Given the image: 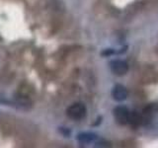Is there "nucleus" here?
Wrapping results in <instances>:
<instances>
[{"label":"nucleus","instance_id":"1","mask_svg":"<svg viewBox=\"0 0 158 148\" xmlns=\"http://www.w3.org/2000/svg\"><path fill=\"white\" fill-rule=\"evenodd\" d=\"M66 115L71 120L79 121L86 116V108L81 103H75L68 107L66 110Z\"/></svg>","mask_w":158,"mask_h":148},{"label":"nucleus","instance_id":"2","mask_svg":"<svg viewBox=\"0 0 158 148\" xmlns=\"http://www.w3.org/2000/svg\"><path fill=\"white\" fill-rule=\"evenodd\" d=\"M130 116H131V113L126 107L118 106L115 108V110H114L115 120L118 125H127V123L130 121Z\"/></svg>","mask_w":158,"mask_h":148},{"label":"nucleus","instance_id":"3","mask_svg":"<svg viewBox=\"0 0 158 148\" xmlns=\"http://www.w3.org/2000/svg\"><path fill=\"white\" fill-rule=\"evenodd\" d=\"M110 67L111 70L114 74H116L118 76H123L127 72L128 70V65L126 61L120 60V59H116L110 62Z\"/></svg>","mask_w":158,"mask_h":148},{"label":"nucleus","instance_id":"4","mask_svg":"<svg viewBox=\"0 0 158 148\" xmlns=\"http://www.w3.org/2000/svg\"><path fill=\"white\" fill-rule=\"evenodd\" d=\"M112 96L118 102H122L126 100L127 97V89L123 87L121 84H117V85L113 88L112 91Z\"/></svg>","mask_w":158,"mask_h":148},{"label":"nucleus","instance_id":"5","mask_svg":"<svg viewBox=\"0 0 158 148\" xmlns=\"http://www.w3.org/2000/svg\"><path fill=\"white\" fill-rule=\"evenodd\" d=\"M77 139L81 143H90V142L95 141L97 139V136L91 132H83V133H80V134H78Z\"/></svg>","mask_w":158,"mask_h":148},{"label":"nucleus","instance_id":"6","mask_svg":"<svg viewBox=\"0 0 158 148\" xmlns=\"http://www.w3.org/2000/svg\"><path fill=\"white\" fill-rule=\"evenodd\" d=\"M60 131H61V132H62L63 134L65 135V136H68L69 134H70V131H69L68 130H66V128H65V130H64L63 127H60Z\"/></svg>","mask_w":158,"mask_h":148}]
</instances>
